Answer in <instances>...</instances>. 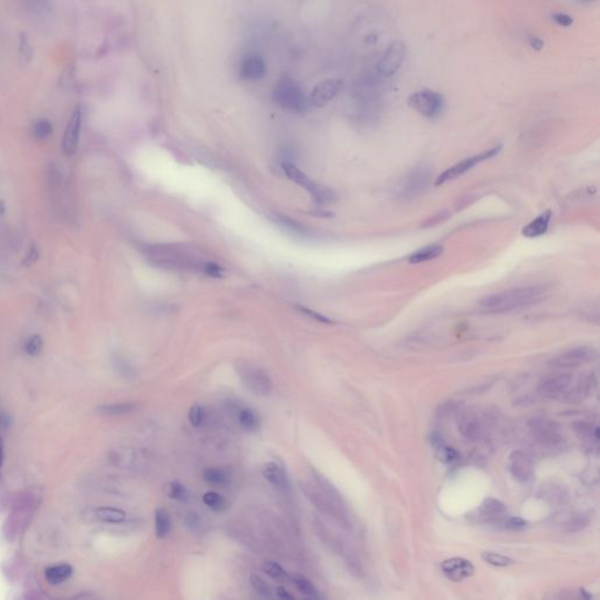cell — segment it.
Segmentation results:
<instances>
[{
	"instance_id": "obj_1",
	"label": "cell",
	"mask_w": 600,
	"mask_h": 600,
	"mask_svg": "<svg viewBox=\"0 0 600 600\" xmlns=\"http://www.w3.org/2000/svg\"><path fill=\"white\" fill-rule=\"evenodd\" d=\"M145 256L150 264L164 270L201 272L219 278L222 271L219 265L207 261L194 251L176 244H152L145 247Z\"/></svg>"
},
{
	"instance_id": "obj_23",
	"label": "cell",
	"mask_w": 600,
	"mask_h": 600,
	"mask_svg": "<svg viewBox=\"0 0 600 600\" xmlns=\"http://www.w3.org/2000/svg\"><path fill=\"white\" fill-rule=\"evenodd\" d=\"M203 480L211 487L224 488L229 485L231 482V476L229 471L224 468L212 467L203 471Z\"/></svg>"
},
{
	"instance_id": "obj_13",
	"label": "cell",
	"mask_w": 600,
	"mask_h": 600,
	"mask_svg": "<svg viewBox=\"0 0 600 600\" xmlns=\"http://www.w3.org/2000/svg\"><path fill=\"white\" fill-rule=\"evenodd\" d=\"M596 351L592 347L580 346L566 351L565 353L558 356L551 361L554 367L573 368L596 360Z\"/></svg>"
},
{
	"instance_id": "obj_12",
	"label": "cell",
	"mask_w": 600,
	"mask_h": 600,
	"mask_svg": "<svg viewBox=\"0 0 600 600\" xmlns=\"http://www.w3.org/2000/svg\"><path fill=\"white\" fill-rule=\"evenodd\" d=\"M344 82L339 78H329L318 82L312 89L308 103L312 106L324 107L339 96Z\"/></svg>"
},
{
	"instance_id": "obj_5",
	"label": "cell",
	"mask_w": 600,
	"mask_h": 600,
	"mask_svg": "<svg viewBox=\"0 0 600 600\" xmlns=\"http://www.w3.org/2000/svg\"><path fill=\"white\" fill-rule=\"evenodd\" d=\"M237 374L245 389L254 396H266L271 393L272 381L263 368L257 367L247 361H240L236 366Z\"/></svg>"
},
{
	"instance_id": "obj_9",
	"label": "cell",
	"mask_w": 600,
	"mask_h": 600,
	"mask_svg": "<svg viewBox=\"0 0 600 600\" xmlns=\"http://www.w3.org/2000/svg\"><path fill=\"white\" fill-rule=\"evenodd\" d=\"M406 56V44L403 43V40L392 41L382 53L380 60L377 64L379 74L386 78L396 75L400 68L403 67Z\"/></svg>"
},
{
	"instance_id": "obj_11",
	"label": "cell",
	"mask_w": 600,
	"mask_h": 600,
	"mask_svg": "<svg viewBox=\"0 0 600 600\" xmlns=\"http://www.w3.org/2000/svg\"><path fill=\"white\" fill-rule=\"evenodd\" d=\"M509 468L516 480L528 483L535 475V459L529 452L519 449L512 452L509 457Z\"/></svg>"
},
{
	"instance_id": "obj_24",
	"label": "cell",
	"mask_w": 600,
	"mask_h": 600,
	"mask_svg": "<svg viewBox=\"0 0 600 600\" xmlns=\"http://www.w3.org/2000/svg\"><path fill=\"white\" fill-rule=\"evenodd\" d=\"M238 424L244 431L254 433L261 427V417L256 410L245 407L238 412Z\"/></svg>"
},
{
	"instance_id": "obj_19",
	"label": "cell",
	"mask_w": 600,
	"mask_h": 600,
	"mask_svg": "<svg viewBox=\"0 0 600 600\" xmlns=\"http://www.w3.org/2000/svg\"><path fill=\"white\" fill-rule=\"evenodd\" d=\"M240 77L247 81H256L264 77L266 65L263 58L258 54H249L240 63Z\"/></svg>"
},
{
	"instance_id": "obj_10",
	"label": "cell",
	"mask_w": 600,
	"mask_h": 600,
	"mask_svg": "<svg viewBox=\"0 0 600 600\" xmlns=\"http://www.w3.org/2000/svg\"><path fill=\"white\" fill-rule=\"evenodd\" d=\"M110 462L122 469H143L152 461L150 452L143 449L121 447L110 454Z\"/></svg>"
},
{
	"instance_id": "obj_32",
	"label": "cell",
	"mask_w": 600,
	"mask_h": 600,
	"mask_svg": "<svg viewBox=\"0 0 600 600\" xmlns=\"http://www.w3.org/2000/svg\"><path fill=\"white\" fill-rule=\"evenodd\" d=\"M481 557H482V559L485 563L493 565V566H496V568H507V566L515 564V561L511 559V558L503 556V554H496V552H491V551H484L481 554Z\"/></svg>"
},
{
	"instance_id": "obj_15",
	"label": "cell",
	"mask_w": 600,
	"mask_h": 600,
	"mask_svg": "<svg viewBox=\"0 0 600 600\" xmlns=\"http://www.w3.org/2000/svg\"><path fill=\"white\" fill-rule=\"evenodd\" d=\"M457 427L459 433L469 441L480 440L484 433L483 421L480 414L474 410H463L459 414Z\"/></svg>"
},
{
	"instance_id": "obj_6",
	"label": "cell",
	"mask_w": 600,
	"mask_h": 600,
	"mask_svg": "<svg viewBox=\"0 0 600 600\" xmlns=\"http://www.w3.org/2000/svg\"><path fill=\"white\" fill-rule=\"evenodd\" d=\"M431 182V171L428 167L419 166L410 170L400 182L396 195L405 201L419 197L427 190Z\"/></svg>"
},
{
	"instance_id": "obj_2",
	"label": "cell",
	"mask_w": 600,
	"mask_h": 600,
	"mask_svg": "<svg viewBox=\"0 0 600 600\" xmlns=\"http://www.w3.org/2000/svg\"><path fill=\"white\" fill-rule=\"evenodd\" d=\"M547 296V285L522 286L485 296L478 305L488 313H508L540 304Z\"/></svg>"
},
{
	"instance_id": "obj_44",
	"label": "cell",
	"mask_w": 600,
	"mask_h": 600,
	"mask_svg": "<svg viewBox=\"0 0 600 600\" xmlns=\"http://www.w3.org/2000/svg\"><path fill=\"white\" fill-rule=\"evenodd\" d=\"M38 257H39V254H38L36 247H31L29 254L26 256L25 261H24V265L30 266V265L34 264L38 261Z\"/></svg>"
},
{
	"instance_id": "obj_33",
	"label": "cell",
	"mask_w": 600,
	"mask_h": 600,
	"mask_svg": "<svg viewBox=\"0 0 600 600\" xmlns=\"http://www.w3.org/2000/svg\"><path fill=\"white\" fill-rule=\"evenodd\" d=\"M202 501L208 507L210 510L216 512H221L226 509V502L222 495H219L216 491H208L203 495Z\"/></svg>"
},
{
	"instance_id": "obj_14",
	"label": "cell",
	"mask_w": 600,
	"mask_h": 600,
	"mask_svg": "<svg viewBox=\"0 0 600 600\" xmlns=\"http://www.w3.org/2000/svg\"><path fill=\"white\" fill-rule=\"evenodd\" d=\"M572 384L571 374H550L542 379L538 385V393L545 399H559L563 398Z\"/></svg>"
},
{
	"instance_id": "obj_46",
	"label": "cell",
	"mask_w": 600,
	"mask_h": 600,
	"mask_svg": "<svg viewBox=\"0 0 600 600\" xmlns=\"http://www.w3.org/2000/svg\"><path fill=\"white\" fill-rule=\"evenodd\" d=\"M275 596L279 598V599H294V596L291 593L287 592V589H284L282 586H278L275 589Z\"/></svg>"
},
{
	"instance_id": "obj_34",
	"label": "cell",
	"mask_w": 600,
	"mask_h": 600,
	"mask_svg": "<svg viewBox=\"0 0 600 600\" xmlns=\"http://www.w3.org/2000/svg\"><path fill=\"white\" fill-rule=\"evenodd\" d=\"M263 570L270 578L275 579V580H282V579L287 578V573H286L285 570L277 561H266L263 566Z\"/></svg>"
},
{
	"instance_id": "obj_4",
	"label": "cell",
	"mask_w": 600,
	"mask_h": 600,
	"mask_svg": "<svg viewBox=\"0 0 600 600\" xmlns=\"http://www.w3.org/2000/svg\"><path fill=\"white\" fill-rule=\"evenodd\" d=\"M282 168L286 176L300 187L306 189L310 196L313 198V201L317 202L318 204H331L336 201V194L331 189L325 187V185H320L315 181L311 180L296 164H293L289 161H284L282 163Z\"/></svg>"
},
{
	"instance_id": "obj_38",
	"label": "cell",
	"mask_w": 600,
	"mask_h": 600,
	"mask_svg": "<svg viewBox=\"0 0 600 600\" xmlns=\"http://www.w3.org/2000/svg\"><path fill=\"white\" fill-rule=\"evenodd\" d=\"M19 53L22 56V60H24L25 64L30 63L31 59H32V47H31V44H30L29 38L24 33H22L20 38H19Z\"/></svg>"
},
{
	"instance_id": "obj_3",
	"label": "cell",
	"mask_w": 600,
	"mask_h": 600,
	"mask_svg": "<svg viewBox=\"0 0 600 600\" xmlns=\"http://www.w3.org/2000/svg\"><path fill=\"white\" fill-rule=\"evenodd\" d=\"M273 100L284 110L300 113L308 106V99L293 79L285 77L275 84L273 89Z\"/></svg>"
},
{
	"instance_id": "obj_16",
	"label": "cell",
	"mask_w": 600,
	"mask_h": 600,
	"mask_svg": "<svg viewBox=\"0 0 600 600\" xmlns=\"http://www.w3.org/2000/svg\"><path fill=\"white\" fill-rule=\"evenodd\" d=\"M443 575L452 582H462L463 579L471 577L475 572V568L471 561L464 558H450L441 564Z\"/></svg>"
},
{
	"instance_id": "obj_31",
	"label": "cell",
	"mask_w": 600,
	"mask_h": 600,
	"mask_svg": "<svg viewBox=\"0 0 600 600\" xmlns=\"http://www.w3.org/2000/svg\"><path fill=\"white\" fill-rule=\"evenodd\" d=\"M135 410H136V405L134 403H112L99 408L100 413L105 415H114V417L131 413Z\"/></svg>"
},
{
	"instance_id": "obj_27",
	"label": "cell",
	"mask_w": 600,
	"mask_h": 600,
	"mask_svg": "<svg viewBox=\"0 0 600 600\" xmlns=\"http://www.w3.org/2000/svg\"><path fill=\"white\" fill-rule=\"evenodd\" d=\"M291 578H292L293 584L296 586V589L303 596L310 598V599H319L320 598L318 589L306 577L300 575H293Z\"/></svg>"
},
{
	"instance_id": "obj_45",
	"label": "cell",
	"mask_w": 600,
	"mask_h": 600,
	"mask_svg": "<svg viewBox=\"0 0 600 600\" xmlns=\"http://www.w3.org/2000/svg\"><path fill=\"white\" fill-rule=\"evenodd\" d=\"M528 40H529L530 46L533 47V50H542L544 47L543 40L538 37L531 34V36L528 37Z\"/></svg>"
},
{
	"instance_id": "obj_22",
	"label": "cell",
	"mask_w": 600,
	"mask_h": 600,
	"mask_svg": "<svg viewBox=\"0 0 600 600\" xmlns=\"http://www.w3.org/2000/svg\"><path fill=\"white\" fill-rule=\"evenodd\" d=\"M551 217H552V214H551L550 210L537 216L536 219H533L528 226L523 228V236L526 237V238H537V237L544 235L549 228Z\"/></svg>"
},
{
	"instance_id": "obj_30",
	"label": "cell",
	"mask_w": 600,
	"mask_h": 600,
	"mask_svg": "<svg viewBox=\"0 0 600 600\" xmlns=\"http://www.w3.org/2000/svg\"><path fill=\"white\" fill-rule=\"evenodd\" d=\"M167 496L174 501L188 502L189 501V491L184 484L178 481H171L164 488Z\"/></svg>"
},
{
	"instance_id": "obj_17",
	"label": "cell",
	"mask_w": 600,
	"mask_h": 600,
	"mask_svg": "<svg viewBox=\"0 0 600 600\" xmlns=\"http://www.w3.org/2000/svg\"><path fill=\"white\" fill-rule=\"evenodd\" d=\"M81 120V110L78 107L72 114L70 122H68L66 131H65L64 138H63V148H64L65 154H67L68 156L74 155V152L78 149Z\"/></svg>"
},
{
	"instance_id": "obj_29",
	"label": "cell",
	"mask_w": 600,
	"mask_h": 600,
	"mask_svg": "<svg viewBox=\"0 0 600 600\" xmlns=\"http://www.w3.org/2000/svg\"><path fill=\"white\" fill-rule=\"evenodd\" d=\"M126 516L127 515L124 510L117 508H103H103L96 509V517L99 521L105 523H114V524L124 522Z\"/></svg>"
},
{
	"instance_id": "obj_41",
	"label": "cell",
	"mask_w": 600,
	"mask_h": 600,
	"mask_svg": "<svg viewBox=\"0 0 600 600\" xmlns=\"http://www.w3.org/2000/svg\"><path fill=\"white\" fill-rule=\"evenodd\" d=\"M43 348V339L41 337L33 336L31 339L26 344V352L30 356H37L40 353V351Z\"/></svg>"
},
{
	"instance_id": "obj_43",
	"label": "cell",
	"mask_w": 600,
	"mask_h": 600,
	"mask_svg": "<svg viewBox=\"0 0 600 600\" xmlns=\"http://www.w3.org/2000/svg\"><path fill=\"white\" fill-rule=\"evenodd\" d=\"M587 524H589V519H586L585 516H578L568 523V531H579V530L584 529Z\"/></svg>"
},
{
	"instance_id": "obj_28",
	"label": "cell",
	"mask_w": 600,
	"mask_h": 600,
	"mask_svg": "<svg viewBox=\"0 0 600 600\" xmlns=\"http://www.w3.org/2000/svg\"><path fill=\"white\" fill-rule=\"evenodd\" d=\"M72 572H73V568H72L71 565H56V566L47 568L46 578L50 584L57 585V584H60V582H65L66 579L70 578Z\"/></svg>"
},
{
	"instance_id": "obj_20",
	"label": "cell",
	"mask_w": 600,
	"mask_h": 600,
	"mask_svg": "<svg viewBox=\"0 0 600 600\" xmlns=\"http://www.w3.org/2000/svg\"><path fill=\"white\" fill-rule=\"evenodd\" d=\"M530 426H531V431H533L535 436L543 445H554V443L559 442L558 440L561 438V436L558 434V431L554 427V424H552L551 421L543 420V419H535L530 424Z\"/></svg>"
},
{
	"instance_id": "obj_7",
	"label": "cell",
	"mask_w": 600,
	"mask_h": 600,
	"mask_svg": "<svg viewBox=\"0 0 600 600\" xmlns=\"http://www.w3.org/2000/svg\"><path fill=\"white\" fill-rule=\"evenodd\" d=\"M445 103L443 96L431 89H421L408 98L410 108L428 119H435L441 115L445 110Z\"/></svg>"
},
{
	"instance_id": "obj_35",
	"label": "cell",
	"mask_w": 600,
	"mask_h": 600,
	"mask_svg": "<svg viewBox=\"0 0 600 600\" xmlns=\"http://www.w3.org/2000/svg\"><path fill=\"white\" fill-rule=\"evenodd\" d=\"M250 582L254 591H256L259 596H263V598H271V587H270L268 582H265L264 579L261 578V575H251Z\"/></svg>"
},
{
	"instance_id": "obj_18",
	"label": "cell",
	"mask_w": 600,
	"mask_h": 600,
	"mask_svg": "<svg viewBox=\"0 0 600 600\" xmlns=\"http://www.w3.org/2000/svg\"><path fill=\"white\" fill-rule=\"evenodd\" d=\"M263 477L271 484L272 487L284 494L291 490L289 477L280 464L275 462H268L263 468Z\"/></svg>"
},
{
	"instance_id": "obj_25",
	"label": "cell",
	"mask_w": 600,
	"mask_h": 600,
	"mask_svg": "<svg viewBox=\"0 0 600 600\" xmlns=\"http://www.w3.org/2000/svg\"><path fill=\"white\" fill-rule=\"evenodd\" d=\"M443 252V247L438 244H431L427 247H421L419 250L415 251L414 254H410L408 261L412 264H419L424 261H431L435 258L438 257Z\"/></svg>"
},
{
	"instance_id": "obj_47",
	"label": "cell",
	"mask_w": 600,
	"mask_h": 600,
	"mask_svg": "<svg viewBox=\"0 0 600 600\" xmlns=\"http://www.w3.org/2000/svg\"><path fill=\"white\" fill-rule=\"evenodd\" d=\"M580 3H594L596 0H578Z\"/></svg>"
},
{
	"instance_id": "obj_39",
	"label": "cell",
	"mask_w": 600,
	"mask_h": 600,
	"mask_svg": "<svg viewBox=\"0 0 600 600\" xmlns=\"http://www.w3.org/2000/svg\"><path fill=\"white\" fill-rule=\"evenodd\" d=\"M436 452H438V459L442 462L452 463L455 461L457 457L455 450L452 448H449L447 445H443L441 442H438L436 445Z\"/></svg>"
},
{
	"instance_id": "obj_21",
	"label": "cell",
	"mask_w": 600,
	"mask_h": 600,
	"mask_svg": "<svg viewBox=\"0 0 600 600\" xmlns=\"http://www.w3.org/2000/svg\"><path fill=\"white\" fill-rule=\"evenodd\" d=\"M477 512H478V516H477L478 519L489 521V522L498 523L507 512V507L503 502L498 501L496 498L489 497L484 500Z\"/></svg>"
},
{
	"instance_id": "obj_26",
	"label": "cell",
	"mask_w": 600,
	"mask_h": 600,
	"mask_svg": "<svg viewBox=\"0 0 600 600\" xmlns=\"http://www.w3.org/2000/svg\"><path fill=\"white\" fill-rule=\"evenodd\" d=\"M154 524H155L156 538L164 540L169 535L170 529H171L169 512L167 511L166 509H156Z\"/></svg>"
},
{
	"instance_id": "obj_42",
	"label": "cell",
	"mask_w": 600,
	"mask_h": 600,
	"mask_svg": "<svg viewBox=\"0 0 600 600\" xmlns=\"http://www.w3.org/2000/svg\"><path fill=\"white\" fill-rule=\"evenodd\" d=\"M551 18L561 27H570L573 24V18L571 15L563 13V12H554L551 15Z\"/></svg>"
},
{
	"instance_id": "obj_40",
	"label": "cell",
	"mask_w": 600,
	"mask_h": 600,
	"mask_svg": "<svg viewBox=\"0 0 600 600\" xmlns=\"http://www.w3.org/2000/svg\"><path fill=\"white\" fill-rule=\"evenodd\" d=\"M498 526H502L505 530H522L526 526V522L521 517H510V519H502L497 523Z\"/></svg>"
},
{
	"instance_id": "obj_36",
	"label": "cell",
	"mask_w": 600,
	"mask_h": 600,
	"mask_svg": "<svg viewBox=\"0 0 600 600\" xmlns=\"http://www.w3.org/2000/svg\"><path fill=\"white\" fill-rule=\"evenodd\" d=\"M188 419L193 427H201L205 420V410L201 405H194L190 407L189 413H188Z\"/></svg>"
},
{
	"instance_id": "obj_8",
	"label": "cell",
	"mask_w": 600,
	"mask_h": 600,
	"mask_svg": "<svg viewBox=\"0 0 600 600\" xmlns=\"http://www.w3.org/2000/svg\"><path fill=\"white\" fill-rule=\"evenodd\" d=\"M502 145H495L494 148L485 150V152H480L476 155L470 156L468 159H463L461 162L456 163L454 166L450 167L449 169L445 170L440 176L435 181V185H441V184L447 183L449 181H454L462 176L467 171L473 169L477 164L481 162H484L487 159H493L495 156L498 155L501 152Z\"/></svg>"
},
{
	"instance_id": "obj_37",
	"label": "cell",
	"mask_w": 600,
	"mask_h": 600,
	"mask_svg": "<svg viewBox=\"0 0 600 600\" xmlns=\"http://www.w3.org/2000/svg\"><path fill=\"white\" fill-rule=\"evenodd\" d=\"M52 131H53L52 124H50V121L47 120L37 121L34 127H33L34 136L39 140H46V138H50L52 135Z\"/></svg>"
}]
</instances>
